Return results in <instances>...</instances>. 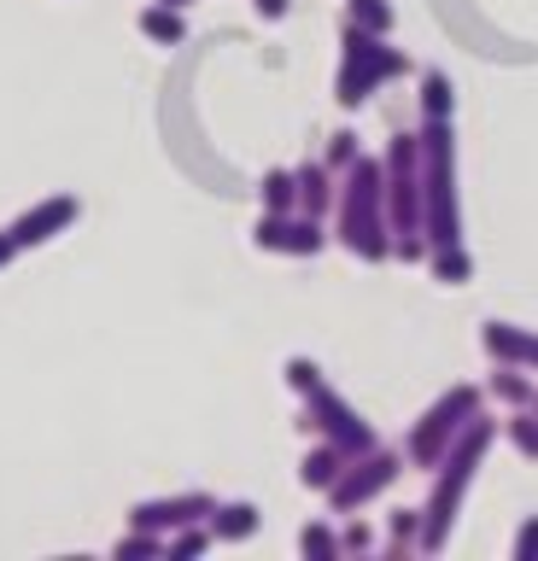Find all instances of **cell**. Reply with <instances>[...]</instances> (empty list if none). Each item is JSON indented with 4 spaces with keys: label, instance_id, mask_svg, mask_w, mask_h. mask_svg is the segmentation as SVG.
I'll list each match as a JSON object with an SVG mask.
<instances>
[{
    "label": "cell",
    "instance_id": "6da1fadb",
    "mask_svg": "<svg viewBox=\"0 0 538 561\" xmlns=\"http://www.w3.org/2000/svg\"><path fill=\"white\" fill-rule=\"evenodd\" d=\"M497 433H503L497 421L474 415V421H468V433L445 450V462L427 473V503H422V556H439L445 543H450V526H457L462 503H468V491H474L480 468H485V456H492V445H497Z\"/></svg>",
    "mask_w": 538,
    "mask_h": 561
},
{
    "label": "cell",
    "instance_id": "7a4b0ae2",
    "mask_svg": "<svg viewBox=\"0 0 538 561\" xmlns=\"http://www.w3.org/2000/svg\"><path fill=\"white\" fill-rule=\"evenodd\" d=\"M334 240L357 263L392 257V217H387V164L363 152L352 170H340V205H334Z\"/></svg>",
    "mask_w": 538,
    "mask_h": 561
},
{
    "label": "cell",
    "instance_id": "3957f363",
    "mask_svg": "<svg viewBox=\"0 0 538 561\" xmlns=\"http://www.w3.org/2000/svg\"><path fill=\"white\" fill-rule=\"evenodd\" d=\"M422 234H427V245L462 240L457 129H450V117H422Z\"/></svg>",
    "mask_w": 538,
    "mask_h": 561
},
{
    "label": "cell",
    "instance_id": "277c9868",
    "mask_svg": "<svg viewBox=\"0 0 538 561\" xmlns=\"http://www.w3.org/2000/svg\"><path fill=\"white\" fill-rule=\"evenodd\" d=\"M410 59L404 47H392L387 35H369L357 24H340V77H334V100L345 112H357L363 100H375V88H387L392 77H404Z\"/></svg>",
    "mask_w": 538,
    "mask_h": 561
},
{
    "label": "cell",
    "instance_id": "5b68a950",
    "mask_svg": "<svg viewBox=\"0 0 538 561\" xmlns=\"http://www.w3.org/2000/svg\"><path fill=\"white\" fill-rule=\"evenodd\" d=\"M474 415H485V392H480V386H468V380H462V386H450V392H439L422 415L410 421V433H404L410 468L433 473V468L445 462V450L468 433V421H474Z\"/></svg>",
    "mask_w": 538,
    "mask_h": 561
},
{
    "label": "cell",
    "instance_id": "8992f818",
    "mask_svg": "<svg viewBox=\"0 0 538 561\" xmlns=\"http://www.w3.org/2000/svg\"><path fill=\"white\" fill-rule=\"evenodd\" d=\"M387 217H392V245L398 240H427L422 234V129L392 135L387 152Z\"/></svg>",
    "mask_w": 538,
    "mask_h": 561
},
{
    "label": "cell",
    "instance_id": "52a82bcc",
    "mask_svg": "<svg viewBox=\"0 0 538 561\" xmlns=\"http://www.w3.org/2000/svg\"><path fill=\"white\" fill-rule=\"evenodd\" d=\"M299 427H305V433H317V438H328V445H340L345 456H363V450H375V445H380L375 421H363L357 403H352V398H340L328 380L305 392V415H299Z\"/></svg>",
    "mask_w": 538,
    "mask_h": 561
},
{
    "label": "cell",
    "instance_id": "ba28073f",
    "mask_svg": "<svg viewBox=\"0 0 538 561\" xmlns=\"http://www.w3.org/2000/svg\"><path fill=\"white\" fill-rule=\"evenodd\" d=\"M404 462H410V456L404 450H387V445L352 456V468L334 480V491H328V508H334V515H357V508H369L375 497H387V491L398 485Z\"/></svg>",
    "mask_w": 538,
    "mask_h": 561
},
{
    "label": "cell",
    "instance_id": "9c48e42d",
    "mask_svg": "<svg viewBox=\"0 0 538 561\" xmlns=\"http://www.w3.org/2000/svg\"><path fill=\"white\" fill-rule=\"evenodd\" d=\"M252 245L257 252H275V257H317L328 245V228L310 210H264L252 228Z\"/></svg>",
    "mask_w": 538,
    "mask_h": 561
},
{
    "label": "cell",
    "instance_id": "30bf717a",
    "mask_svg": "<svg viewBox=\"0 0 538 561\" xmlns=\"http://www.w3.org/2000/svg\"><path fill=\"white\" fill-rule=\"evenodd\" d=\"M211 508L217 497L211 491H170V497H141L129 508V526H147V533H182V526H194V520H211Z\"/></svg>",
    "mask_w": 538,
    "mask_h": 561
},
{
    "label": "cell",
    "instance_id": "8fae6325",
    "mask_svg": "<svg viewBox=\"0 0 538 561\" xmlns=\"http://www.w3.org/2000/svg\"><path fill=\"white\" fill-rule=\"evenodd\" d=\"M82 217V199L77 193H54V199H42V205H30L19 222H12V234H19V245L30 252V245H47V240H59L65 228H71Z\"/></svg>",
    "mask_w": 538,
    "mask_h": 561
},
{
    "label": "cell",
    "instance_id": "7c38bea8",
    "mask_svg": "<svg viewBox=\"0 0 538 561\" xmlns=\"http://www.w3.org/2000/svg\"><path fill=\"white\" fill-rule=\"evenodd\" d=\"M480 351H485L492 363H515V368H533V375H538V328L485 322V328H480Z\"/></svg>",
    "mask_w": 538,
    "mask_h": 561
},
{
    "label": "cell",
    "instance_id": "4fadbf2b",
    "mask_svg": "<svg viewBox=\"0 0 538 561\" xmlns=\"http://www.w3.org/2000/svg\"><path fill=\"white\" fill-rule=\"evenodd\" d=\"M334 205H340V170L328 164V158H305L299 164V210L334 217Z\"/></svg>",
    "mask_w": 538,
    "mask_h": 561
},
{
    "label": "cell",
    "instance_id": "5bb4252c",
    "mask_svg": "<svg viewBox=\"0 0 538 561\" xmlns=\"http://www.w3.org/2000/svg\"><path fill=\"white\" fill-rule=\"evenodd\" d=\"M345 468H352V456H345L340 445H328V438H317V445L305 450V462H299V485L317 491V497H328Z\"/></svg>",
    "mask_w": 538,
    "mask_h": 561
},
{
    "label": "cell",
    "instance_id": "9a60e30c",
    "mask_svg": "<svg viewBox=\"0 0 538 561\" xmlns=\"http://www.w3.org/2000/svg\"><path fill=\"white\" fill-rule=\"evenodd\" d=\"M485 398H497L503 410H527V403L538 398V386H533V368L497 363V368H492V380H485Z\"/></svg>",
    "mask_w": 538,
    "mask_h": 561
},
{
    "label": "cell",
    "instance_id": "2e32d148",
    "mask_svg": "<svg viewBox=\"0 0 538 561\" xmlns=\"http://www.w3.org/2000/svg\"><path fill=\"white\" fill-rule=\"evenodd\" d=\"M141 35L152 47H182L187 42V18H182V7H164V0H152V7H141Z\"/></svg>",
    "mask_w": 538,
    "mask_h": 561
},
{
    "label": "cell",
    "instance_id": "e0dca14e",
    "mask_svg": "<svg viewBox=\"0 0 538 561\" xmlns=\"http://www.w3.org/2000/svg\"><path fill=\"white\" fill-rule=\"evenodd\" d=\"M211 533H217V543H247L257 533V503H247V497L217 503L211 508Z\"/></svg>",
    "mask_w": 538,
    "mask_h": 561
},
{
    "label": "cell",
    "instance_id": "ac0fdd59",
    "mask_svg": "<svg viewBox=\"0 0 538 561\" xmlns=\"http://www.w3.org/2000/svg\"><path fill=\"white\" fill-rule=\"evenodd\" d=\"M427 270H433V280H439V287H462V280H474V257H468L462 240H457V245H433V252H427Z\"/></svg>",
    "mask_w": 538,
    "mask_h": 561
},
{
    "label": "cell",
    "instance_id": "d6986e66",
    "mask_svg": "<svg viewBox=\"0 0 538 561\" xmlns=\"http://www.w3.org/2000/svg\"><path fill=\"white\" fill-rule=\"evenodd\" d=\"M422 117H457V88H450L445 70H422Z\"/></svg>",
    "mask_w": 538,
    "mask_h": 561
},
{
    "label": "cell",
    "instance_id": "ffe728a7",
    "mask_svg": "<svg viewBox=\"0 0 538 561\" xmlns=\"http://www.w3.org/2000/svg\"><path fill=\"white\" fill-rule=\"evenodd\" d=\"M345 24H357L369 35H392L398 12H392V0H345Z\"/></svg>",
    "mask_w": 538,
    "mask_h": 561
},
{
    "label": "cell",
    "instance_id": "44dd1931",
    "mask_svg": "<svg viewBox=\"0 0 538 561\" xmlns=\"http://www.w3.org/2000/svg\"><path fill=\"white\" fill-rule=\"evenodd\" d=\"M117 561H152V556H170V538L164 533H147V526H129L124 538L112 543Z\"/></svg>",
    "mask_w": 538,
    "mask_h": 561
},
{
    "label": "cell",
    "instance_id": "7402d4cb",
    "mask_svg": "<svg viewBox=\"0 0 538 561\" xmlns=\"http://www.w3.org/2000/svg\"><path fill=\"white\" fill-rule=\"evenodd\" d=\"M257 199H264V210H299V170H264Z\"/></svg>",
    "mask_w": 538,
    "mask_h": 561
},
{
    "label": "cell",
    "instance_id": "603a6c76",
    "mask_svg": "<svg viewBox=\"0 0 538 561\" xmlns=\"http://www.w3.org/2000/svg\"><path fill=\"white\" fill-rule=\"evenodd\" d=\"M299 556H310V561H340L345 543H340V533H334L328 520H310L305 533H299Z\"/></svg>",
    "mask_w": 538,
    "mask_h": 561
},
{
    "label": "cell",
    "instance_id": "cb8c5ba5",
    "mask_svg": "<svg viewBox=\"0 0 538 561\" xmlns=\"http://www.w3.org/2000/svg\"><path fill=\"white\" fill-rule=\"evenodd\" d=\"M503 438L515 445V456L538 462V410H510V421H503Z\"/></svg>",
    "mask_w": 538,
    "mask_h": 561
},
{
    "label": "cell",
    "instance_id": "d4e9b609",
    "mask_svg": "<svg viewBox=\"0 0 538 561\" xmlns=\"http://www.w3.org/2000/svg\"><path fill=\"white\" fill-rule=\"evenodd\" d=\"M410 550H422V508H398V515H392L387 556H410Z\"/></svg>",
    "mask_w": 538,
    "mask_h": 561
},
{
    "label": "cell",
    "instance_id": "484cf974",
    "mask_svg": "<svg viewBox=\"0 0 538 561\" xmlns=\"http://www.w3.org/2000/svg\"><path fill=\"white\" fill-rule=\"evenodd\" d=\"M217 543L211 533V520H194V526H182V533H170V561H187V556H205Z\"/></svg>",
    "mask_w": 538,
    "mask_h": 561
},
{
    "label": "cell",
    "instance_id": "4316f807",
    "mask_svg": "<svg viewBox=\"0 0 538 561\" xmlns=\"http://www.w3.org/2000/svg\"><path fill=\"white\" fill-rule=\"evenodd\" d=\"M328 164H334V170H352L357 164V158H363V147H357V135L352 129H340V135H328Z\"/></svg>",
    "mask_w": 538,
    "mask_h": 561
},
{
    "label": "cell",
    "instance_id": "83f0119b",
    "mask_svg": "<svg viewBox=\"0 0 538 561\" xmlns=\"http://www.w3.org/2000/svg\"><path fill=\"white\" fill-rule=\"evenodd\" d=\"M322 380H328V375H322V368L310 363V357H287V386H293L299 398L310 392V386H322Z\"/></svg>",
    "mask_w": 538,
    "mask_h": 561
},
{
    "label": "cell",
    "instance_id": "f1b7e54d",
    "mask_svg": "<svg viewBox=\"0 0 538 561\" xmlns=\"http://www.w3.org/2000/svg\"><path fill=\"white\" fill-rule=\"evenodd\" d=\"M510 556L515 561H538V515H527L515 526V543H510Z\"/></svg>",
    "mask_w": 538,
    "mask_h": 561
},
{
    "label": "cell",
    "instance_id": "f546056e",
    "mask_svg": "<svg viewBox=\"0 0 538 561\" xmlns=\"http://www.w3.org/2000/svg\"><path fill=\"white\" fill-rule=\"evenodd\" d=\"M340 543H345V556H369V550H375V533H369L363 520H352V526L340 533Z\"/></svg>",
    "mask_w": 538,
    "mask_h": 561
},
{
    "label": "cell",
    "instance_id": "4dcf8cb0",
    "mask_svg": "<svg viewBox=\"0 0 538 561\" xmlns=\"http://www.w3.org/2000/svg\"><path fill=\"white\" fill-rule=\"evenodd\" d=\"M252 7H257V18H264V24H282L293 0H252Z\"/></svg>",
    "mask_w": 538,
    "mask_h": 561
},
{
    "label": "cell",
    "instance_id": "1f68e13d",
    "mask_svg": "<svg viewBox=\"0 0 538 561\" xmlns=\"http://www.w3.org/2000/svg\"><path fill=\"white\" fill-rule=\"evenodd\" d=\"M19 252H24V245H19V234H12V228H0V270H7V263L19 257Z\"/></svg>",
    "mask_w": 538,
    "mask_h": 561
},
{
    "label": "cell",
    "instance_id": "d6a6232c",
    "mask_svg": "<svg viewBox=\"0 0 538 561\" xmlns=\"http://www.w3.org/2000/svg\"><path fill=\"white\" fill-rule=\"evenodd\" d=\"M164 7H194V0H164Z\"/></svg>",
    "mask_w": 538,
    "mask_h": 561
},
{
    "label": "cell",
    "instance_id": "836d02e7",
    "mask_svg": "<svg viewBox=\"0 0 538 561\" xmlns=\"http://www.w3.org/2000/svg\"><path fill=\"white\" fill-rule=\"evenodd\" d=\"M527 410H538V398H533V403H527Z\"/></svg>",
    "mask_w": 538,
    "mask_h": 561
}]
</instances>
